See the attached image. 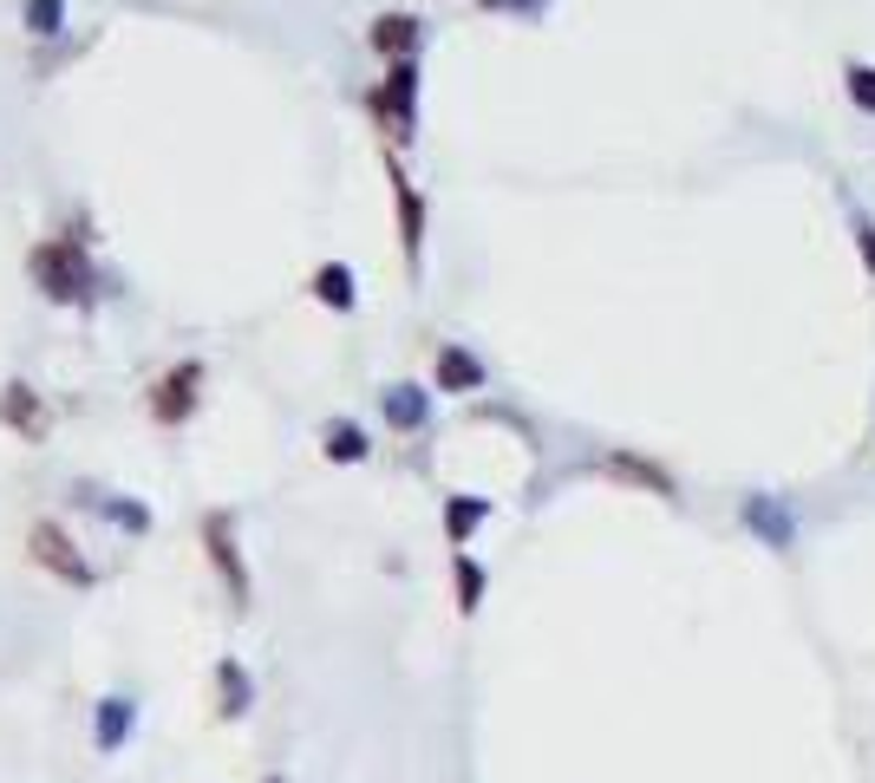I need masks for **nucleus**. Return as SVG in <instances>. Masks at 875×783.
<instances>
[{
  "label": "nucleus",
  "mask_w": 875,
  "mask_h": 783,
  "mask_svg": "<svg viewBox=\"0 0 875 783\" xmlns=\"http://www.w3.org/2000/svg\"><path fill=\"white\" fill-rule=\"evenodd\" d=\"M484 7H510V0H484Z\"/></svg>",
  "instance_id": "nucleus-22"
},
{
  "label": "nucleus",
  "mask_w": 875,
  "mask_h": 783,
  "mask_svg": "<svg viewBox=\"0 0 875 783\" xmlns=\"http://www.w3.org/2000/svg\"><path fill=\"white\" fill-rule=\"evenodd\" d=\"M745 523H758V529H771V542H791V529H785V516H778L771 503H758V497L745 503Z\"/></svg>",
  "instance_id": "nucleus-19"
},
{
  "label": "nucleus",
  "mask_w": 875,
  "mask_h": 783,
  "mask_svg": "<svg viewBox=\"0 0 875 783\" xmlns=\"http://www.w3.org/2000/svg\"><path fill=\"white\" fill-rule=\"evenodd\" d=\"M856 242H863V255H870V268H875V229H856Z\"/></svg>",
  "instance_id": "nucleus-21"
},
{
  "label": "nucleus",
  "mask_w": 875,
  "mask_h": 783,
  "mask_svg": "<svg viewBox=\"0 0 875 783\" xmlns=\"http://www.w3.org/2000/svg\"><path fill=\"white\" fill-rule=\"evenodd\" d=\"M314 301H327V307H353V274H347L340 261L314 268Z\"/></svg>",
  "instance_id": "nucleus-14"
},
{
  "label": "nucleus",
  "mask_w": 875,
  "mask_h": 783,
  "mask_svg": "<svg viewBox=\"0 0 875 783\" xmlns=\"http://www.w3.org/2000/svg\"><path fill=\"white\" fill-rule=\"evenodd\" d=\"M477 386H484V366L464 346H445L438 353V392H477Z\"/></svg>",
  "instance_id": "nucleus-10"
},
{
  "label": "nucleus",
  "mask_w": 875,
  "mask_h": 783,
  "mask_svg": "<svg viewBox=\"0 0 875 783\" xmlns=\"http://www.w3.org/2000/svg\"><path fill=\"white\" fill-rule=\"evenodd\" d=\"M451 575H458V608H464V614H477V601H484V568H477L471 555H458V562H451Z\"/></svg>",
  "instance_id": "nucleus-17"
},
{
  "label": "nucleus",
  "mask_w": 875,
  "mask_h": 783,
  "mask_svg": "<svg viewBox=\"0 0 875 783\" xmlns=\"http://www.w3.org/2000/svg\"><path fill=\"white\" fill-rule=\"evenodd\" d=\"M59 20H65V0H26V33L52 39V33H59Z\"/></svg>",
  "instance_id": "nucleus-18"
},
{
  "label": "nucleus",
  "mask_w": 875,
  "mask_h": 783,
  "mask_svg": "<svg viewBox=\"0 0 875 783\" xmlns=\"http://www.w3.org/2000/svg\"><path fill=\"white\" fill-rule=\"evenodd\" d=\"M196 392H203V366H196V359L170 366V372L150 386V418H157V425H183V418L196 412Z\"/></svg>",
  "instance_id": "nucleus-3"
},
{
  "label": "nucleus",
  "mask_w": 875,
  "mask_h": 783,
  "mask_svg": "<svg viewBox=\"0 0 875 783\" xmlns=\"http://www.w3.org/2000/svg\"><path fill=\"white\" fill-rule=\"evenodd\" d=\"M275 783H281V778H275Z\"/></svg>",
  "instance_id": "nucleus-23"
},
{
  "label": "nucleus",
  "mask_w": 875,
  "mask_h": 783,
  "mask_svg": "<svg viewBox=\"0 0 875 783\" xmlns=\"http://www.w3.org/2000/svg\"><path fill=\"white\" fill-rule=\"evenodd\" d=\"M484 516H490V503H477V497H451V503H445V536H451V542H471V529H477Z\"/></svg>",
  "instance_id": "nucleus-13"
},
{
  "label": "nucleus",
  "mask_w": 875,
  "mask_h": 783,
  "mask_svg": "<svg viewBox=\"0 0 875 783\" xmlns=\"http://www.w3.org/2000/svg\"><path fill=\"white\" fill-rule=\"evenodd\" d=\"M33 287L46 294V301H65V307H78V301H92V261H85V242H72V235H52V242H39L33 248Z\"/></svg>",
  "instance_id": "nucleus-1"
},
{
  "label": "nucleus",
  "mask_w": 875,
  "mask_h": 783,
  "mask_svg": "<svg viewBox=\"0 0 875 783\" xmlns=\"http://www.w3.org/2000/svg\"><path fill=\"white\" fill-rule=\"evenodd\" d=\"M373 46L392 52V59H412V46H418V20H412V13H379V20H373Z\"/></svg>",
  "instance_id": "nucleus-9"
},
{
  "label": "nucleus",
  "mask_w": 875,
  "mask_h": 783,
  "mask_svg": "<svg viewBox=\"0 0 875 783\" xmlns=\"http://www.w3.org/2000/svg\"><path fill=\"white\" fill-rule=\"evenodd\" d=\"M0 425H13L26 444H39V438H46V412H39V392H33V386H7V392H0Z\"/></svg>",
  "instance_id": "nucleus-8"
},
{
  "label": "nucleus",
  "mask_w": 875,
  "mask_h": 783,
  "mask_svg": "<svg viewBox=\"0 0 875 783\" xmlns=\"http://www.w3.org/2000/svg\"><path fill=\"white\" fill-rule=\"evenodd\" d=\"M595 470H601V477H621V484H641V490H654V497H680V484H673L660 464H647V457H628V451L601 457Z\"/></svg>",
  "instance_id": "nucleus-7"
},
{
  "label": "nucleus",
  "mask_w": 875,
  "mask_h": 783,
  "mask_svg": "<svg viewBox=\"0 0 875 783\" xmlns=\"http://www.w3.org/2000/svg\"><path fill=\"white\" fill-rule=\"evenodd\" d=\"M131 732V699H105L98 706V751H118Z\"/></svg>",
  "instance_id": "nucleus-15"
},
{
  "label": "nucleus",
  "mask_w": 875,
  "mask_h": 783,
  "mask_svg": "<svg viewBox=\"0 0 875 783\" xmlns=\"http://www.w3.org/2000/svg\"><path fill=\"white\" fill-rule=\"evenodd\" d=\"M216 693H222V719H242L248 706H255V686H248V673L235 666V660H216Z\"/></svg>",
  "instance_id": "nucleus-11"
},
{
  "label": "nucleus",
  "mask_w": 875,
  "mask_h": 783,
  "mask_svg": "<svg viewBox=\"0 0 875 783\" xmlns=\"http://www.w3.org/2000/svg\"><path fill=\"white\" fill-rule=\"evenodd\" d=\"M386 176H392V196H399V242H405V261H418V242H425V203H418V189L405 183L399 163H386Z\"/></svg>",
  "instance_id": "nucleus-6"
},
{
  "label": "nucleus",
  "mask_w": 875,
  "mask_h": 783,
  "mask_svg": "<svg viewBox=\"0 0 875 783\" xmlns=\"http://www.w3.org/2000/svg\"><path fill=\"white\" fill-rule=\"evenodd\" d=\"M203 549H209V562L222 568L229 601H235V608H248V568H242V555H235V516H229V510L203 516Z\"/></svg>",
  "instance_id": "nucleus-4"
},
{
  "label": "nucleus",
  "mask_w": 875,
  "mask_h": 783,
  "mask_svg": "<svg viewBox=\"0 0 875 783\" xmlns=\"http://www.w3.org/2000/svg\"><path fill=\"white\" fill-rule=\"evenodd\" d=\"M850 98L863 111H875V65H850Z\"/></svg>",
  "instance_id": "nucleus-20"
},
{
  "label": "nucleus",
  "mask_w": 875,
  "mask_h": 783,
  "mask_svg": "<svg viewBox=\"0 0 875 783\" xmlns=\"http://www.w3.org/2000/svg\"><path fill=\"white\" fill-rule=\"evenodd\" d=\"M412 91H418V72H412V59H392V72H386V91L373 98V111L392 124V137H412Z\"/></svg>",
  "instance_id": "nucleus-5"
},
{
  "label": "nucleus",
  "mask_w": 875,
  "mask_h": 783,
  "mask_svg": "<svg viewBox=\"0 0 875 783\" xmlns=\"http://www.w3.org/2000/svg\"><path fill=\"white\" fill-rule=\"evenodd\" d=\"M26 549H33V562H39L46 575H59L65 588H92V582H98V568L72 549V536H65L59 523H33V529H26Z\"/></svg>",
  "instance_id": "nucleus-2"
},
{
  "label": "nucleus",
  "mask_w": 875,
  "mask_h": 783,
  "mask_svg": "<svg viewBox=\"0 0 875 783\" xmlns=\"http://www.w3.org/2000/svg\"><path fill=\"white\" fill-rule=\"evenodd\" d=\"M386 418H392L399 431H418V425H425V392H418V386H392V392H386Z\"/></svg>",
  "instance_id": "nucleus-12"
},
{
  "label": "nucleus",
  "mask_w": 875,
  "mask_h": 783,
  "mask_svg": "<svg viewBox=\"0 0 875 783\" xmlns=\"http://www.w3.org/2000/svg\"><path fill=\"white\" fill-rule=\"evenodd\" d=\"M327 457H333V464H360V457H366V431L347 425V418L327 425Z\"/></svg>",
  "instance_id": "nucleus-16"
}]
</instances>
